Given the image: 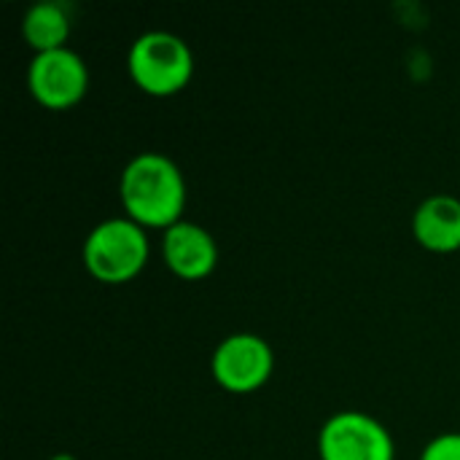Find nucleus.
<instances>
[{"mask_svg":"<svg viewBox=\"0 0 460 460\" xmlns=\"http://www.w3.org/2000/svg\"><path fill=\"white\" fill-rule=\"evenodd\" d=\"M119 197L124 213L140 226L170 229L186 208V178L172 156L140 151L121 170Z\"/></svg>","mask_w":460,"mask_h":460,"instance_id":"1","label":"nucleus"},{"mask_svg":"<svg viewBox=\"0 0 460 460\" xmlns=\"http://www.w3.org/2000/svg\"><path fill=\"white\" fill-rule=\"evenodd\" d=\"M127 67L132 81L143 92L154 97H167L181 92L191 81L194 51L181 35L170 30H146L129 43Z\"/></svg>","mask_w":460,"mask_h":460,"instance_id":"2","label":"nucleus"},{"mask_svg":"<svg viewBox=\"0 0 460 460\" xmlns=\"http://www.w3.org/2000/svg\"><path fill=\"white\" fill-rule=\"evenodd\" d=\"M151 243L146 226L129 216L100 221L84 240V264L102 283H127L148 261Z\"/></svg>","mask_w":460,"mask_h":460,"instance_id":"3","label":"nucleus"},{"mask_svg":"<svg viewBox=\"0 0 460 460\" xmlns=\"http://www.w3.org/2000/svg\"><path fill=\"white\" fill-rule=\"evenodd\" d=\"M321 460H396L391 431L361 410H340L318 434Z\"/></svg>","mask_w":460,"mask_h":460,"instance_id":"4","label":"nucleus"},{"mask_svg":"<svg viewBox=\"0 0 460 460\" xmlns=\"http://www.w3.org/2000/svg\"><path fill=\"white\" fill-rule=\"evenodd\" d=\"M275 367V353L270 342L253 332H234L224 337L210 358L213 377L221 388L232 394H253L259 391Z\"/></svg>","mask_w":460,"mask_h":460,"instance_id":"5","label":"nucleus"},{"mask_svg":"<svg viewBox=\"0 0 460 460\" xmlns=\"http://www.w3.org/2000/svg\"><path fill=\"white\" fill-rule=\"evenodd\" d=\"M27 84L32 97L51 111H65L75 105L89 89V67L84 57L70 49L38 51L27 67Z\"/></svg>","mask_w":460,"mask_h":460,"instance_id":"6","label":"nucleus"},{"mask_svg":"<svg viewBox=\"0 0 460 460\" xmlns=\"http://www.w3.org/2000/svg\"><path fill=\"white\" fill-rule=\"evenodd\" d=\"M162 259L183 280H199L218 264L216 237L194 221L181 218L162 234Z\"/></svg>","mask_w":460,"mask_h":460,"instance_id":"7","label":"nucleus"},{"mask_svg":"<svg viewBox=\"0 0 460 460\" xmlns=\"http://www.w3.org/2000/svg\"><path fill=\"white\" fill-rule=\"evenodd\" d=\"M412 232L418 243L437 253H450L460 248V199L453 194L426 197L415 216Z\"/></svg>","mask_w":460,"mask_h":460,"instance_id":"8","label":"nucleus"},{"mask_svg":"<svg viewBox=\"0 0 460 460\" xmlns=\"http://www.w3.org/2000/svg\"><path fill=\"white\" fill-rule=\"evenodd\" d=\"M70 27V8L62 0H35L22 19V35L35 49V54L67 46Z\"/></svg>","mask_w":460,"mask_h":460,"instance_id":"9","label":"nucleus"},{"mask_svg":"<svg viewBox=\"0 0 460 460\" xmlns=\"http://www.w3.org/2000/svg\"><path fill=\"white\" fill-rule=\"evenodd\" d=\"M420 460H460V431L437 434L420 453Z\"/></svg>","mask_w":460,"mask_h":460,"instance_id":"10","label":"nucleus"},{"mask_svg":"<svg viewBox=\"0 0 460 460\" xmlns=\"http://www.w3.org/2000/svg\"><path fill=\"white\" fill-rule=\"evenodd\" d=\"M49 460H78L75 456H70V453H57V456H51Z\"/></svg>","mask_w":460,"mask_h":460,"instance_id":"11","label":"nucleus"}]
</instances>
